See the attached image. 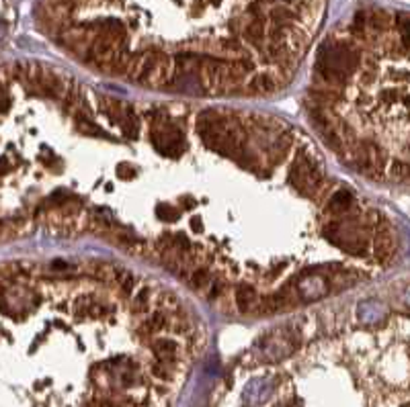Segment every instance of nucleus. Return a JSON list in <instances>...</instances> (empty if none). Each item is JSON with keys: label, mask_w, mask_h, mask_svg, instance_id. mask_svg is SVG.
<instances>
[{"label": "nucleus", "mask_w": 410, "mask_h": 407, "mask_svg": "<svg viewBox=\"0 0 410 407\" xmlns=\"http://www.w3.org/2000/svg\"><path fill=\"white\" fill-rule=\"evenodd\" d=\"M329 0H43L41 27L82 68L164 96L269 98L297 78Z\"/></svg>", "instance_id": "3"}, {"label": "nucleus", "mask_w": 410, "mask_h": 407, "mask_svg": "<svg viewBox=\"0 0 410 407\" xmlns=\"http://www.w3.org/2000/svg\"><path fill=\"white\" fill-rule=\"evenodd\" d=\"M2 238H95L209 307L275 320L375 280L396 223L289 119L130 98L39 60L2 70Z\"/></svg>", "instance_id": "1"}, {"label": "nucleus", "mask_w": 410, "mask_h": 407, "mask_svg": "<svg viewBox=\"0 0 410 407\" xmlns=\"http://www.w3.org/2000/svg\"><path fill=\"white\" fill-rule=\"evenodd\" d=\"M2 342L39 395L62 375L82 407H156L183 383L205 344L193 301L124 262L17 258L2 262Z\"/></svg>", "instance_id": "2"}]
</instances>
